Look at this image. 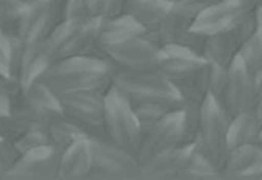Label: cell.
<instances>
[{
	"label": "cell",
	"mask_w": 262,
	"mask_h": 180,
	"mask_svg": "<svg viewBox=\"0 0 262 180\" xmlns=\"http://www.w3.org/2000/svg\"><path fill=\"white\" fill-rule=\"evenodd\" d=\"M117 66L100 54L54 60L38 81L46 84L55 95L79 90H107Z\"/></svg>",
	"instance_id": "obj_1"
},
{
	"label": "cell",
	"mask_w": 262,
	"mask_h": 180,
	"mask_svg": "<svg viewBox=\"0 0 262 180\" xmlns=\"http://www.w3.org/2000/svg\"><path fill=\"white\" fill-rule=\"evenodd\" d=\"M100 26L101 19L89 16L70 17V19L60 21L45 40L51 60L54 62L67 57L100 54L97 51Z\"/></svg>",
	"instance_id": "obj_2"
},
{
	"label": "cell",
	"mask_w": 262,
	"mask_h": 180,
	"mask_svg": "<svg viewBox=\"0 0 262 180\" xmlns=\"http://www.w3.org/2000/svg\"><path fill=\"white\" fill-rule=\"evenodd\" d=\"M111 85L133 104L160 101L182 106L180 94L171 81H167L155 70H123L117 68Z\"/></svg>",
	"instance_id": "obj_3"
},
{
	"label": "cell",
	"mask_w": 262,
	"mask_h": 180,
	"mask_svg": "<svg viewBox=\"0 0 262 180\" xmlns=\"http://www.w3.org/2000/svg\"><path fill=\"white\" fill-rule=\"evenodd\" d=\"M104 131L106 136L119 147L138 156L142 141L138 117L133 104L112 85L106 90Z\"/></svg>",
	"instance_id": "obj_4"
},
{
	"label": "cell",
	"mask_w": 262,
	"mask_h": 180,
	"mask_svg": "<svg viewBox=\"0 0 262 180\" xmlns=\"http://www.w3.org/2000/svg\"><path fill=\"white\" fill-rule=\"evenodd\" d=\"M92 147V171L89 178H135L141 177V163L112 142L107 136H89Z\"/></svg>",
	"instance_id": "obj_5"
},
{
	"label": "cell",
	"mask_w": 262,
	"mask_h": 180,
	"mask_svg": "<svg viewBox=\"0 0 262 180\" xmlns=\"http://www.w3.org/2000/svg\"><path fill=\"white\" fill-rule=\"evenodd\" d=\"M229 122L231 116L209 95L202 104L201 128L196 141L221 172L231 152L228 141Z\"/></svg>",
	"instance_id": "obj_6"
},
{
	"label": "cell",
	"mask_w": 262,
	"mask_h": 180,
	"mask_svg": "<svg viewBox=\"0 0 262 180\" xmlns=\"http://www.w3.org/2000/svg\"><path fill=\"white\" fill-rule=\"evenodd\" d=\"M62 112L82 127L89 136H106V90H79L59 95Z\"/></svg>",
	"instance_id": "obj_7"
},
{
	"label": "cell",
	"mask_w": 262,
	"mask_h": 180,
	"mask_svg": "<svg viewBox=\"0 0 262 180\" xmlns=\"http://www.w3.org/2000/svg\"><path fill=\"white\" fill-rule=\"evenodd\" d=\"M160 43L154 30L147 32L145 35H138L128 40L109 44L98 52L107 57L117 68L123 70H154Z\"/></svg>",
	"instance_id": "obj_8"
},
{
	"label": "cell",
	"mask_w": 262,
	"mask_h": 180,
	"mask_svg": "<svg viewBox=\"0 0 262 180\" xmlns=\"http://www.w3.org/2000/svg\"><path fill=\"white\" fill-rule=\"evenodd\" d=\"M254 7L253 0H218L193 22L191 30L204 37L232 32Z\"/></svg>",
	"instance_id": "obj_9"
},
{
	"label": "cell",
	"mask_w": 262,
	"mask_h": 180,
	"mask_svg": "<svg viewBox=\"0 0 262 180\" xmlns=\"http://www.w3.org/2000/svg\"><path fill=\"white\" fill-rule=\"evenodd\" d=\"M180 144H185L182 106L169 112L164 119H161L154 128H150L142 136L138 160L139 163H144V161L154 158L155 155L177 147Z\"/></svg>",
	"instance_id": "obj_10"
},
{
	"label": "cell",
	"mask_w": 262,
	"mask_h": 180,
	"mask_svg": "<svg viewBox=\"0 0 262 180\" xmlns=\"http://www.w3.org/2000/svg\"><path fill=\"white\" fill-rule=\"evenodd\" d=\"M62 150L52 144L29 150L19 156L5 178L11 180H54L59 178Z\"/></svg>",
	"instance_id": "obj_11"
},
{
	"label": "cell",
	"mask_w": 262,
	"mask_h": 180,
	"mask_svg": "<svg viewBox=\"0 0 262 180\" xmlns=\"http://www.w3.org/2000/svg\"><path fill=\"white\" fill-rule=\"evenodd\" d=\"M60 21H63V0H48L32 5L21 17L17 37L24 43L46 40Z\"/></svg>",
	"instance_id": "obj_12"
},
{
	"label": "cell",
	"mask_w": 262,
	"mask_h": 180,
	"mask_svg": "<svg viewBox=\"0 0 262 180\" xmlns=\"http://www.w3.org/2000/svg\"><path fill=\"white\" fill-rule=\"evenodd\" d=\"M209 62H205L201 54L176 44H166L160 48L158 59L154 70L167 81L177 84L193 76Z\"/></svg>",
	"instance_id": "obj_13"
},
{
	"label": "cell",
	"mask_w": 262,
	"mask_h": 180,
	"mask_svg": "<svg viewBox=\"0 0 262 180\" xmlns=\"http://www.w3.org/2000/svg\"><path fill=\"white\" fill-rule=\"evenodd\" d=\"M254 104L256 92L253 85V73L237 56L232 65L229 66V81L224 109L231 117H234L242 112L254 109Z\"/></svg>",
	"instance_id": "obj_14"
},
{
	"label": "cell",
	"mask_w": 262,
	"mask_h": 180,
	"mask_svg": "<svg viewBox=\"0 0 262 180\" xmlns=\"http://www.w3.org/2000/svg\"><path fill=\"white\" fill-rule=\"evenodd\" d=\"M191 26L193 22L186 21L185 17L169 11V14L164 17V21L154 32L157 35L160 46H166V44L183 46L202 56L205 37L201 33L193 32Z\"/></svg>",
	"instance_id": "obj_15"
},
{
	"label": "cell",
	"mask_w": 262,
	"mask_h": 180,
	"mask_svg": "<svg viewBox=\"0 0 262 180\" xmlns=\"http://www.w3.org/2000/svg\"><path fill=\"white\" fill-rule=\"evenodd\" d=\"M196 142V141H194ZM194 142L180 144L154 158L141 163V177L144 178H179Z\"/></svg>",
	"instance_id": "obj_16"
},
{
	"label": "cell",
	"mask_w": 262,
	"mask_h": 180,
	"mask_svg": "<svg viewBox=\"0 0 262 180\" xmlns=\"http://www.w3.org/2000/svg\"><path fill=\"white\" fill-rule=\"evenodd\" d=\"M223 178H262V146L248 144L229 152Z\"/></svg>",
	"instance_id": "obj_17"
},
{
	"label": "cell",
	"mask_w": 262,
	"mask_h": 180,
	"mask_svg": "<svg viewBox=\"0 0 262 180\" xmlns=\"http://www.w3.org/2000/svg\"><path fill=\"white\" fill-rule=\"evenodd\" d=\"M92 171V147L90 138L84 136L74 141L71 146L62 150L60 155V180H78L89 178Z\"/></svg>",
	"instance_id": "obj_18"
},
{
	"label": "cell",
	"mask_w": 262,
	"mask_h": 180,
	"mask_svg": "<svg viewBox=\"0 0 262 180\" xmlns=\"http://www.w3.org/2000/svg\"><path fill=\"white\" fill-rule=\"evenodd\" d=\"M51 62L52 60L45 40L24 43L19 73H17V79H19L23 88H27L32 82L38 81Z\"/></svg>",
	"instance_id": "obj_19"
},
{
	"label": "cell",
	"mask_w": 262,
	"mask_h": 180,
	"mask_svg": "<svg viewBox=\"0 0 262 180\" xmlns=\"http://www.w3.org/2000/svg\"><path fill=\"white\" fill-rule=\"evenodd\" d=\"M148 30L142 27L133 17L122 13L114 17H107V19H101L100 33L97 40V51L114 44L123 40H128L131 37H138V35H145Z\"/></svg>",
	"instance_id": "obj_20"
},
{
	"label": "cell",
	"mask_w": 262,
	"mask_h": 180,
	"mask_svg": "<svg viewBox=\"0 0 262 180\" xmlns=\"http://www.w3.org/2000/svg\"><path fill=\"white\" fill-rule=\"evenodd\" d=\"M172 4L167 0H126L123 5L125 14L131 16L148 32L157 30L169 14Z\"/></svg>",
	"instance_id": "obj_21"
},
{
	"label": "cell",
	"mask_w": 262,
	"mask_h": 180,
	"mask_svg": "<svg viewBox=\"0 0 262 180\" xmlns=\"http://www.w3.org/2000/svg\"><path fill=\"white\" fill-rule=\"evenodd\" d=\"M238 56V43L232 32L226 33H216L205 37L204 48H202V57L210 65L229 68L235 57Z\"/></svg>",
	"instance_id": "obj_22"
},
{
	"label": "cell",
	"mask_w": 262,
	"mask_h": 180,
	"mask_svg": "<svg viewBox=\"0 0 262 180\" xmlns=\"http://www.w3.org/2000/svg\"><path fill=\"white\" fill-rule=\"evenodd\" d=\"M260 130H262V123L253 109L231 117L229 131H228L229 149L232 150L240 146L259 144Z\"/></svg>",
	"instance_id": "obj_23"
},
{
	"label": "cell",
	"mask_w": 262,
	"mask_h": 180,
	"mask_svg": "<svg viewBox=\"0 0 262 180\" xmlns=\"http://www.w3.org/2000/svg\"><path fill=\"white\" fill-rule=\"evenodd\" d=\"M24 100L45 122L54 116L62 114L59 95H55L41 81H35L24 88Z\"/></svg>",
	"instance_id": "obj_24"
},
{
	"label": "cell",
	"mask_w": 262,
	"mask_h": 180,
	"mask_svg": "<svg viewBox=\"0 0 262 180\" xmlns=\"http://www.w3.org/2000/svg\"><path fill=\"white\" fill-rule=\"evenodd\" d=\"M45 127H46V131L49 134L51 144L60 150H65L68 146H71V144L74 141H78L79 138L89 136L82 127H79L76 122L68 119L63 112L59 116L51 117L45 123Z\"/></svg>",
	"instance_id": "obj_25"
},
{
	"label": "cell",
	"mask_w": 262,
	"mask_h": 180,
	"mask_svg": "<svg viewBox=\"0 0 262 180\" xmlns=\"http://www.w3.org/2000/svg\"><path fill=\"white\" fill-rule=\"evenodd\" d=\"M179 178H223V172L196 141Z\"/></svg>",
	"instance_id": "obj_26"
},
{
	"label": "cell",
	"mask_w": 262,
	"mask_h": 180,
	"mask_svg": "<svg viewBox=\"0 0 262 180\" xmlns=\"http://www.w3.org/2000/svg\"><path fill=\"white\" fill-rule=\"evenodd\" d=\"M176 87L180 94L182 103L204 104V101L209 97L210 88V63H207L193 76L177 82Z\"/></svg>",
	"instance_id": "obj_27"
},
{
	"label": "cell",
	"mask_w": 262,
	"mask_h": 180,
	"mask_svg": "<svg viewBox=\"0 0 262 180\" xmlns=\"http://www.w3.org/2000/svg\"><path fill=\"white\" fill-rule=\"evenodd\" d=\"M180 106H174V104H167V103H160V101H148V103H139L136 106H133L135 114L138 117L139 127L142 131V136L154 128L155 125L164 119L169 112H172L174 109H177Z\"/></svg>",
	"instance_id": "obj_28"
},
{
	"label": "cell",
	"mask_w": 262,
	"mask_h": 180,
	"mask_svg": "<svg viewBox=\"0 0 262 180\" xmlns=\"http://www.w3.org/2000/svg\"><path fill=\"white\" fill-rule=\"evenodd\" d=\"M27 8L21 0H0V30L7 35H17V27Z\"/></svg>",
	"instance_id": "obj_29"
},
{
	"label": "cell",
	"mask_w": 262,
	"mask_h": 180,
	"mask_svg": "<svg viewBox=\"0 0 262 180\" xmlns=\"http://www.w3.org/2000/svg\"><path fill=\"white\" fill-rule=\"evenodd\" d=\"M238 57L251 73L262 68V35L259 32L238 48Z\"/></svg>",
	"instance_id": "obj_30"
},
{
	"label": "cell",
	"mask_w": 262,
	"mask_h": 180,
	"mask_svg": "<svg viewBox=\"0 0 262 180\" xmlns=\"http://www.w3.org/2000/svg\"><path fill=\"white\" fill-rule=\"evenodd\" d=\"M183 111V128H185V144L194 142L201 128L202 104L198 103H182Z\"/></svg>",
	"instance_id": "obj_31"
},
{
	"label": "cell",
	"mask_w": 262,
	"mask_h": 180,
	"mask_svg": "<svg viewBox=\"0 0 262 180\" xmlns=\"http://www.w3.org/2000/svg\"><path fill=\"white\" fill-rule=\"evenodd\" d=\"M228 81H229V68H221L210 65V88L209 95L224 109V101H226L228 92ZM226 111V109H224Z\"/></svg>",
	"instance_id": "obj_32"
},
{
	"label": "cell",
	"mask_w": 262,
	"mask_h": 180,
	"mask_svg": "<svg viewBox=\"0 0 262 180\" xmlns=\"http://www.w3.org/2000/svg\"><path fill=\"white\" fill-rule=\"evenodd\" d=\"M48 144H51V141H49V134L46 131L45 125H43V127H35V128L27 130L26 133H23L19 138L14 141V146H16L17 150L21 152V155L29 152V150L48 146Z\"/></svg>",
	"instance_id": "obj_33"
},
{
	"label": "cell",
	"mask_w": 262,
	"mask_h": 180,
	"mask_svg": "<svg viewBox=\"0 0 262 180\" xmlns=\"http://www.w3.org/2000/svg\"><path fill=\"white\" fill-rule=\"evenodd\" d=\"M87 16L98 17V19H107L122 14L125 0H85Z\"/></svg>",
	"instance_id": "obj_34"
},
{
	"label": "cell",
	"mask_w": 262,
	"mask_h": 180,
	"mask_svg": "<svg viewBox=\"0 0 262 180\" xmlns=\"http://www.w3.org/2000/svg\"><path fill=\"white\" fill-rule=\"evenodd\" d=\"M215 2H218V0H177V2L172 4L171 11L185 17L186 21L194 22Z\"/></svg>",
	"instance_id": "obj_35"
},
{
	"label": "cell",
	"mask_w": 262,
	"mask_h": 180,
	"mask_svg": "<svg viewBox=\"0 0 262 180\" xmlns=\"http://www.w3.org/2000/svg\"><path fill=\"white\" fill-rule=\"evenodd\" d=\"M0 76L13 78V41L11 35L0 30Z\"/></svg>",
	"instance_id": "obj_36"
},
{
	"label": "cell",
	"mask_w": 262,
	"mask_h": 180,
	"mask_svg": "<svg viewBox=\"0 0 262 180\" xmlns=\"http://www.w3.org/2000/svg\"><path fill=\"white\" fill-rule=\"evenodd\" d=\"M257 33V21H256V14H254V10L247 14L243 19L237 24V27L232 30V35L235 37L237 43H238V48L248 41L250 38H253L254 35Z\"/></svg>",
	"instance_id": "obj_37"
},
{
	"label": "cell",
	"mask_w": 262,
	"mask_h": 180,
	"mask_svg": "<svg viewBox=\"0 0 262 180\" xmlns=\"http://www.w3.org/2000/svg\"><path fill=\"white\" fill-rule=\"evenodd\" d=\"M2 78V76H0ZM10 112V97L2 87V81H0V116H5Z\"/></svg>",
	"instance_id": "obj_38"
},
{
	"label": "cell",
	"mask_w": 262,
	"mask_h": 180,
	"mask_svg": "<svg viewBox=\"0 0 262 180\" xmlns=\"http://www.w3.org/2000/svg\"><path fill=\"white\" fill-rule=\"evenodd\" d=\"M253 85L256 92V101L262 97V68L253 73Z\"/></svg>",
	"instance_id": "obj_39"
},
{
	"label": "cell",
	"mask_w": 262,
	"mask_h": 180,
	"mask_svg": "<svg viewBox=\"0 0 262 180\" xmlns=\"http://www.w3.org/2000/svg\"><path fill=\"white\" fill-rule=\"evenodd\" d=\"M254 14H256V21H257V32L262 35V2L254 7Z\"/></svg>",
	"instance_id": "obj_40"
},
{
	"label": "cell",
	"mask_w": 262,
	"mask_h": 180,
	"mask_svg": "<svg viewBox=\"0 0 262 180\" xmlns=\"http://www.w3.org/2000/svg\"><path fill=\"white\" fill-rule=\"evenodd\" d=\"M254 112H256V116H257V119L260 120V123H262V97L256 101V104H254V109H253Z\"/></svg>",
	"instance_id": "obj_41"
},
{
	"label": "cell",
	"mask_w": 262,
	"mask_h": 180,
	"mask_svg": "<svg viewBox=\"0 0 262 180\" xmlns=\"http://www.w3.org/2000/svg\"><path fill=\"white\" fill-rule=\"evenodd\" d=\"M21 2L26 7H32V5H36V4H41V2H48V0H21Z\"/></svg>",
	"instance_id": "obj_42"
},
{
	"label": "cell",
	"mask_w": 262,
	"mask_h": 180,
	"mask_svg": "<svg viewBox=\"0 0 262 180\" xmlns=\"http://www.w3.org/2000/svg\"><path fill=\"white\" fill-rule=\"evenodd\" d=\"M259 144L262 146V130H260V136H259Z\"/></svg>",
	"instance_id": "obj_43"
},
{
	"label": "cell",
	"mask_w": 262,
	"mask_h": 180,
	"mask_svg": "<svg viewBox=\"0 0 262 180\" xmlns=\"http://www.w3.org/2000/svg\"><path fill=\"white\" fill-rule=\"evenodd\" d=\"M253 2H254V4L257 5V4H260V2H262V0H253Z\"/></svg>",
	"instance_id": "obj_44"
},
{
	"label": "cell",
	"mask_w": 262,
	"mask_h": 180,
	"mask_svg": "<svg viewBox=\"0 0 262 180\" xmlns=\"http://www.w3.org/2000/svg\"><path fill=\"white\" fill-rule=\"evenodd\" d=\"M167 2H171V4H174V2H177V0H167Z\"/></svg>",
	"instance_id": "obj_45"
},
{
	"label": "cell",
	"mask_w": 262,
	"mask_h": 180,
	"mask_svg": "<svg viewBox=\"0 0 262 180\" xmlns=\"http://www.w3.org/2000/svg\"><path fill=\"white\" fill-rule=\"evenodd\" d=\"M125 2H126V0H125Z\"/></svg>",
	"instance_id": "obj_46"
},
{
	"label": "cell",
	"mask_w": 262,
	"mask_h": 180,
	"mask_svg": "<svg viewBox=\"0 0 262 180\" xmlns=\"http://www.w3.org/2000/svg\"><path fill=\"white\" fill-rule=\"evenodd\" d=\"M0 139H2V138H0Z\"/></svg>",
	"instance_id": "obj_47"
}]
</instances>
